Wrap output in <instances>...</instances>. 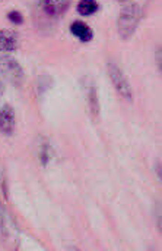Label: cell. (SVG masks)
I'll return each mask as SVG.
<instances>
[{
	"label": "cell",
	"instance_id": "12",
	"mask_svg": "<svg viewBox=\"0 0 162 251\" xmlns=\"http://www.w3.org/2000/svg\"><path fill=\"white\" fill-rule=\"evenodd\" d=\"M7 19H9V22H12L15 25H20L23 22V15L19 10H9L7 12Z\"/></svg>",
	"mask_w": 162,
	"mask_h": 251
},
{
	"label": "cell",
	"instance_id": "5",
	"mask_svg": "<svg viewBox=\"0 0 162 251\" xmlns=\"http://www.w3.org/2000/svg\"><path fill=\"white\" fill-rule=\"evenodd\" d=\"M15 129V110L4 104L0 109V132L4 135H12Z\"/></svg>",
	"mask_w": 162,
	"mask_h": 251
},
{
	"label": "cell",
	"instance_id": "4",
	"mask_svg": "<svg viewBox=\"0 0 162 251\" xmlns=\"http://www.w3.org/2000/svg\"><path fill=\"white\" fill-rule=\"evenodd\" d=\"M107 72L108 76L111 79L113 87L116 88V91L126 100H132L133 99V91H132V85L127 79V76L124 75V72L122 71V68L119 65H116L114 62H108L107 63Z\"/></svg>",
	"mask_w": 162,
	"mask_h": 251
},
{
	"label": "cell",
	"instance_id": "2",
	"mask_svg": "<svg viewBox=\"0 0 162 251\" xmlns=\"http://www.w3.org/2000/svg\"><path fill=\"white\" fill-rule=\"evenodd\" d=\"M142 19V7L136 3H132L122 9L117 19V31L123 40H129L136 32Z\"/></svg>",
	"mask_w": 162,
	"mask_h": 251
},
{
	"label": "cell",
	"instance_id": "3",
	"mask_svg": "<svg viewBox=\"0 0 162 251\" xmlns=\"http://www.w3.org/2000/svg\"><path fill=\"white\" fill-rule=\"evenodd\" d=\"M0 75L15 87L22 85V82L25 79V74H23V69L19 65V62L6 54L0 56Z\"/></svg>",
	"mask_w": 162,
	"mask_h": 251
},
{
	"label": "cell",
	"instance_id": "1",
	"mask_svg": "<svg viewBox=\"0 0 162 251\" xmlns=\"http://www.w3.org/2000/svg\"><path fill=\"white\" fill-rule=\"evenodd\" d=\"M0 240L6 251H18L19 228L12 213L0 204Z\"/></svg>",
	"mask_w": 162,
	"mask_h": 251
},
{
	"label": "cell",
	"instance_id": "8",
	"mask_svg": "<svg viewBox=\"0 0 162 251\" xmlns=\"http://www.w3.org/2000/svg\"><path fill=\"white\" fill-rule=\"evenodd\" d=\"M18 35L9 29H0V53H9L18 47Z\"/></svg>",
	"mask_w": 162,
	"mask_h": 251
},
{
	"label": "cell",
	"instance_id": "9",
	"mask_svg": "<svg viewBox=\"0 0 162 251\" xmlns=\"http://www.w3.org/2000/svg\"><path fill=\"white\" fill-rule=\"evenodd\" d=\"M86 96H88V106H89V112L94 118H97L100 115V99H98V91H97V85L94 82H91L86 88Z\"/></svg>",
	"mask_w": 162,
	"mask_h": 251
},
{
	"label": "cell",
	"instance_id": "10",
	"mask_svg": "<svg viewBox=\"0 0 162 251\" xmlns=\"http://www.w3.org/2000/svg\"><path fill=\"white\" fill-rule=\"evenodd\" d=\"M98 9H100V4L97 0H79V3L76 6V10L83 16H91V15L97 13Z\"/></svg>",
	"mask_w": 162,
	"mask_h": 251
},
{
	"label": "cell",
	"instance_id": "6",
	"mask_svg": "<svg viewBox=\"0 0 162 251\" xmlns=\"http://www.w3.org/2000/svg\"><path fill=\"white\" fill-rule=\"evenodd\" d=\"M70 32H72L73 37H76V38H78L79 41H82V43H89V41L94 38V31H92V28H91L88 24L82 22V21H75V22L70 25Z\"/></svg>",
	"mask_w": 162,
	"mask_h": 251
},
{
	"label": "cell",
	"instance_id": "15",
	"mask_svg": "<svg viewBox=\"0 0 162 251\" xmlns=\"http://www.w3.org/2000/svg\"><path fill=\"white\" fill-rule=\"evenodd\" d=\"M69 251H81V250H79V249H76V247H70Z\"/></svg>",
	"mask_w": 162,
	"mask_h": 251
},
{
	"label": "cell",
	"instance_id": "16",
	"mask_svg": "<svg viewBox=\"0 0 162 251\" xmlns=\"http://www.w3.org/2000/svg\"><path fill=\"white\" fill-rule=\"evenodd\" d=\"M119 1H126V0H119Z\"/></svg>",
	"mask_w": 162,
	"mask_h": 251
},
{
	"label": "cell",
	"instance_id": "13",
	"mask_svg": "<svg viewBox=\"0 0 162 251\" xmlns=\"http://www.w3.org/2000/svg\"><path fill=\"white\" fill-rule=\"evenodd\" d=\"M157 65H158V69L161 71V49L160 47L157 49Z\"/></svg>",
	"mask_w": 162,
	"mask_h": 251
},
{
	"label": "cell",
	"instance_id": "11",
	"mask_svg": "<svg viewBox=\"0 0 162 251\" xmlns=\"http://www.w3.org/2000/svg\"><path fill=\"white\" fill-rule=\"evenodd\" d=\"M50 156H51L50 144H48V143H44V144L41 146V151H40V159H41V163H42L44 166L50 162Z\"/></svg>",
	"mask_w": 162,
	"mask_h": 251
},
{
	"label": "cell",
	"instance_id": "14",
	"mask_svg": "<svg viewBox=\"0 0 162 251\" xmlns=\"http://www.w3.org/2000/svg\"><path fill=\"white\" fill-rule=\"evenodd\" d=\"M3 93H4V85H3V82L0 81V97L3 96Z\"/></svg>",
	"mask_w": 162,
	"mask_h": 251
},
{
	"label": "cell",
	"instance_id": "7",
	"mask_svg": "<svg viewBox=\"0 0 162 251\" xmlns=\"http://www.w3.org/2000/svg\"><path fill=\"white\" fill-rule=\"evenodd\" d=\"M70 0H42V10L50 16H60L69 9Z\"/></svg>",
	"mask_w": 162,
	"mask_h": 251
}]
</instances>
